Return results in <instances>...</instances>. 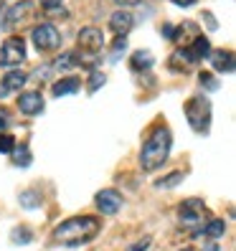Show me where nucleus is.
I'll return each instance as SVG.
<instances>
[{
  "label": "nucleus",
  "instance_id": "obj_14",
  "mask_svg": "<svg viewBox=\"0 0 236 251\" xmlns=\"http://www.w3.org/2000/svg\"><path fill=\"white\" fill-rule=\"evenodd\" d=\"M79 86H81L79 76H66V79H61V81H56L51 92H53L56 97H66V94H77Z\"/></svg>",
  "mask_w": 236,
  "mask_h": 251
},
{
  "label": "nucleus",
  "instance_id": "obj_24",
  "mask_svg": "<svg viewBox=\"0 0 236 251\" xmlns=\"http://www.w3.org/2000/svg\"><path fill=\"white\" fill-rule=\"evenodd\" d=\"M125 46H127V38H125V36H117L114 46H112V61H117V58H120V53L125 51Z\"/></svg>",
  "mask_w": 236,
  "mask_h": 251
},
{
  "label": "nucleus",
  "instance_id": "obj_23",
  "mask_svg": "<svg viewBox=\"0 0 236 251\" xmlns=\"http://www.w3.org/2000/svg\"><path fill=\"white\" fill-rule=\"evenodd\" d=\"M105 81H107V76L102 71H92V76H89V92H97Z\"/></svg>",
  "mask_w": 236,
  "mask_h": 251
},
{
  "label": "nucleus",
  "instance_id": "obj_27",
  "mask_svg": "<svg viewBox=\"0 0 236 251\" xmlns=\"http://www.w3.org/2000/svg\"><path fill=\"white\" fill-rule=\"evenodd\" d=\"M201 84H203V86H209V89H216V86H218V84H216V79L211 76V74H206V71L201 74Z\"/></svg>",
  "mask_w": 236,
  "mask_h": 251
},
{
  "label": "nucleus",
  "instance_id": "obj_4",
  "mask_svg": "<svg viewBox=\"0 0 236 251\" xmlns=\"http://www.w3.org/2000/svg\"><path fill=\"white\" fill-rule=\"evenodd\" d=\"M26 61V41L13 36L3 43L0 49V66L3 69H13V66H21Z\"/></svg>",
  "mask_w": 236,
  "mask_h": 251
},
{
  "label": "nucleus",
  "instance_id": "obj_9",
  "mask_svg": "<svg viewBox=\"0 0 236 251\" xmlns=\"http://www.w3.org/2000/svg\"><path fill=\"white\" fill-rule=\"evenodd\" d=\"M18 109H21L23 114H28V117L41 114V112H43V97H41L38 92H26V94H21V97H18Z\"/></svg>",
  "mask_w": 236,
  "mask_h": 251
},
{
  "label": "nucleus",
  "instance_id": "obj_26",
  "mask_svg": "<svg viewBox=\"0 0 236 251\" xmlns=\"http://www.w3.org/2000/svg\"><path fill=\"white\" fill-rule=\"evenodd\" d=\"M21 203L26 205V208H33V205H41V198L36 193H23L21 196Z\"/></svg>",
  "mask_w": 236,
  "mask_h": 251
},
{
  "label": "nucleus",
  "instance_id": "obj_29",
  "mask_svg": "<svg viewBox=\"0 0 236 251\" xmlns=\"http://www.w3.org/2000/svg\"><path fill=\"white\" fill-rule=\"evenodd\" d=\"M147 246H150V239H142V241H137L135 246H130L127 251H147Z\"/></svg>",
  "mask_w": 236,
  "mask_h": 251
},
{
  "label": "nucleus",
  "instance_id": "obj_12",
  "mask_svg": "<svg viewBox=\"0 0 236 251\" xmlns=\"http://www.w3.org/2000/svg\"><path fill=\"white\" fill-rule=\"evenodd\" d=\"M31 10H33V3H31V0H23V3L13 5V8H10V13L5 16V21H3V25H5V28H13L18 21H23Z\"/></svg>",
  "mask_w": 236,
  "mask_h": 251
},
{
  "label": "nucleus",
  "instance_id": "obj_6",
  "mask_svg": "<svg viewBox=\"0 0 236 251\" xmlns=\"http://www.w3.org/2000/svg\"><path fill=\"white\" fill-rule=\"evenodd\" d=\"M178 218H181V224L183 226H198L203 224V218H206V205L201 198H188L181 203V208H178Z\"/></svg>",
  "mask_w": 236,
  "mask_h": 251
},
{
  "label": "nucleus",
  "instance_id": "obj_11",
  "mask_svg": "<svg viewBox=\"0 0 236 251\" xmlns=\"http://www.w3.org/2000/svg\"><path fill=\"white\" fill-rule=\"evenodd\" d=\"M211 53V43H209V38L206 36H196L193 38V43L185 49V56L190 58V61H198V58H206Z\"/></svg>",
  "mask_w": 236,
  "mask_h": 251
},
{
  "label": "nucleus",
  "instance_id": "obj_19",
  "mask_svg": "<svg viewBox=\"0 0 236 251\" xmlns=\"http://www.w3.org/2000/svg\"><path fill=\"white\" fill-rule=\"evenodd\" d=\"M203 233L209 236V239H218V236H224L226 233V224L224 221H209V224H206V228H203Z\"/></svg>",
  "mask_w": 236,
  "mask_h": 251
},
{
  "label": "nucleus",
  "instance_id": "obj_1",
  "mask_svg": "<svg viewBox=\"0 0 236 251\" xmlns=\"http://www.w3.org/2000/svg\"><path fill=\"white\" fill-rule=\"evenodd\" d=\"M99 233V218L94 216H74L69 221H64L61 226H56L53 231V241L64 244V246H79L92 241Z\"/></svg>",
  "mask_w": 236,
  "mask_h": 251
},
{
  "label": "nucleus",
  "instance_id": "obj_13",
  "mask_svg": "<svg viewBox=\"0 0 236 251\" xmlns=\"http://www.w3.org/2000/svg\"><path fill=\"white\" fill-rule=\"evenodd\" d=\"M209 56H211V64L216 71H221V74L234 71V53L231 51H211Z\"/></svg>",
  "mask_w": 236,
  "mask_h": 251
},
{
  "label": "nucleus",
  "instance_id": "obj_31",
  "mask_svg": "<svg viewBox=\"0 0 236 251\" xmlns=\"http://www.w3.org/2000/svg\"><path fill=\"white\" fill-rule=\"evenodd\" d=\"M175 5H181V8H188V5H193V3H198V0H173Z\"/></svg>",
  "mask_w": 236,
  "mask_h": 251
},
{
  "label": "nucleus",
  "instance_id": "obj_5",
  "mask_svg": "<svg viewBox=\"0 0 236 251\" xmlns=\"http://www.w3.org/2000/svg\"><path fill=\"white\" fill-rule=\"evenodd\" d=\"M31 38H33V46H36L38 51H56L58 46H61V33H58L56 25H51V23L36 25L33 33H31Z\"/></svg>",
  "mask_w": 236,
  "mask_h": 251
},
{
  "label": "nucleus",
  "instance_id": "obj_32",
  "mask_svg": "<svg viewBox=\"0 0 236 251\" xmlns=\"http://www.w3.org/2000/svg\"><path fill=\"white\" fill-rule=\"evenodd\" d=\"M163 36L165 38H173V25H168V23L163 25Z\"/></svg>",
  "mask_w": 236,
  "mask_h": 251
},
{
  "label": "nucleus",
  "instance_id": "obj_7",
  "mask_svg": "<svg viewBox=\"0 0 236 251\" xmlns=\"http://www.w3.org/2000/svg\"><path fill=\"white\" fill-rule=\"evenodd\" d=\"M77 41H79V49L89 56H99L102 46H105V36H102V31H97V28H81Z\"/></svg>",
  "mask_w": 236,
  "mask_h": 251
},
{
  "label": "nucleus",
  "instance_id": "obj_10",
  "mask_svg": "<svg viewBox=\"0 0 236 251\" xmlns=\"http://www.w3.org/2000/svg\"><path fill=\"white\" fill-rule=\"evenodd\" d=\"M132 23H135L132 21V13H127V10H117V13H112V18H109V28L117 36H127Z\"/></svg>",
  "mask_w": 236,
  "mask_h": 251
},
{
  "label": "nucleus",
  "instance_id": "obj_17",
  "mask_svg": "<svg viewBox=\"0 0 236 251\" xmlns=\"http://www.w3.org/2000/svg\"><path fill=\"white\" fill-rule=\"evenodd\" d=\"M155 64V58L150 51H137V53H132V69L140 71V69H150Z\"/></svg>",
  "mask_w": 236,
  "mask_h": 251
},
{
  "label": "nucleus",
  "instance_id": "obj_35",
  "mask_svg": "<svg viewBox=\"0 0 236 251\" xmlns=\"http://www.w3.org/2000/svg\"><path fill=\"white\" fill-rule=\"evenodd\" d=\"M181 251H193V249H181Z\"/></svg>",
  "mask_w": 236,
  "mask_h": 251
},
{
  "label": "nucleus",
  "instance_id": "obj_30",
  "mask_svg": "<svg viewBox=\"0 0 236 251\" xmlns=\"http://www.w3.org/2000/svg\"><path fill=\"white\" fill-rule=\"evenodd\" d=\"M61 3H64V0H41V5L46 8V10H53V8H58Z\"/></svg>",
  "mask_w": 236,
  "mask_h": 251
},
{
  "label": "nucleus",
  "instance_id": "obj_20",
  "mask_svg": "<svg viewBox=\"0 0 236 251\" xmlns=\"http://www.w3.org/2000/svg\"><path fill=\"white\" fill-rule=\"evenodd\" d=\"M71 66H79L77 64V53H64L61 58H56V61H53V69L56 71H69Z\"/></svg>",
  "mask_w": 236,
  "mask_h": 251
},
{
  "label": "nucleus",
  "instance_id": "obj_33",
  "mask_svg": "<svg viewBox=\"0 0 236 251\" xmlns=\"http://www.w3.org/2000/svg\"><path fill=\"white\" fill-rule=\"evenodd\" d=\"M114 3H120V5H137L140 0H114Z\"/></svg>",
  "mask_w": 236,
  "mask_h": 251
},
{
  "label": "nucleus",
  "instance_id": "obj_25",
  "mask_svg": "<svg viewBox=\"0 0 236 251\" xmlns=\"http://www.w3.org/2000/svg\"><path fill=\"white\" fill-rule=\"evenodd\" d=\"M13 241H16V244H28V241H31V231H28V228H16V231H13Z\"/></svg>",
  "mask_w": 236,
  "mask_h": 251
},
{
  "label": "nucleus",
  "instance_id": "obj_36",
  "mask_svg": "<svg viewBox=\"0 0 236 251\" xmlns=\"http://www.w3.org/2000/svg\"><path fill=\"white\" fill-rule=\"evenodd\" d=\"M0 10H3V0H0Z\"/></svg>",
  "mask_w": 236,
  "mask_h": 251
},
{
  "label": "nucleus",
  "instance_id": "obj_15",
  "mask_svg": "<svg viewBox=\"0 0 236 251\" xmlns=\"http://www.w3.org/2000/svg\"><path fill=\"white\" fill-rule=\"evenodd\" d=\"M26 74L23 71H10V74H5V76H3V84H0V89H3V92H18L21 89V86L26 84Z\"/></svg>",
  "mask_w": 236,
  "mask_h": 251
},
{
  "label": "nucleus",
  "instance_id": "obj_3",
  "mask_svg": "<svg viewBox=\"0 0 236 251\" xmlns=\"http://www.w3.org/2000/svg\"><path fill=\"white\" fill-rule=\"evenodd\" d=\"M185 120H188L190 127H193V132L206 135V132H209V125H211V101L203 94L188 99L185 101Z\"/></svg>",
  "mask_w": 236,
  "mask_h": 251
},
{
  "label": "nucleus",
  "instance_id": "obj_8",
  "mask_svg": "<svg viewBox=\"0 0 236 251\" xmlns=\"http://www.w3.org/2000/svg\"><path fill=\"white\" fill-rule=\"evenodd\" d=\"M97 208L107 216H114L122 208V196L117 190H102V193H97Z\"/></svg>",
  "mask_w": 236,
  "mask_h": 251
},
{
  "label": "nucleus",
  "instance_id": "obj_22",
  "mask_svg": "<svg viewBox=\"0 0 236 251\" xmlns=\"http://www.w3.org/2000/svg\"><path fill=\"white\" fill-rule=\"evenodd\" d=\"M181 180H183V173H170L168 178L157 180V183H155V188H173V185H178Z\"/></svg>",
  "mask_w": 236,
  "mask_h": 251
},
{
  "label": "nucleus",
  "instance_id": "obj_34",
  "mask_svg": "<svg viewBox=\"0 0 236 251\" xmlns=\"http://www.w3.org/2000/svg\"><path fill=\"white\" fill-rule=\"evenodd\" d=\"M203 251H216V246H213V244H209V246H206Z\"/></svg>",
  "mask_w": 236,
  "mask_h": 251
},
{
  "label": "nucleus",
  "instance_id": "obj_18",
  "mask_svg": "<svg viewBox=\"0 0 236 251\" xmlns=\"http://www.w3.org/2000/svg\"><path fill=\"white\" fill-rule=\"evenodd\" d=\"M13 162H16L18 168H28V165H31V150H28L26 145L13 147Z\"/></svg>",
  "mask_w": 236,
  "mask_h": 251
},
{
  "label": "nucleus",
  "instance_id": "obj_28",
  "mask_svg": "<svg viewBox=\"0 0 236 251\" xmlns=\"http://www.w3.org/2000/svg\"><path fill=\"white\" fill-rule=\"evenodd\" d=\"M8 125H10V112L8 109H0V132H5Z\"/></svg>",
  "mask_w": 236,
  "mask_h": 251
},
{
  "label": "nucleus",
  "instance_id": "obj_16",
  "mask_svg": "<svg viewBox=\"0 0 236 251\" xmlns=\"http://www.w3.org/2000/svg\"><path fill=\"white\" fill-rule=\"evenodd\" d=\"M173 38L170 41H188V38H196V33H198V25L196 23H190V21H185L183 25H178V28H173Z\"/></svg>",
  "mask_w": 236,
  "mask_h": 251
},
{
  "label": "nucleus",
  "instance_id": "obj_21",
  "mask_svg": "<svg viewBox=\"0 0 236 251\" xmlns=\"http://www.w3.org/2000/svg\"><path fill=\"white\" fill-rule=\"evenodd\" d=\"M13 147H16V137L5 135V132H0V152L8 155V152H13Z\"/></svg>",
  "mask_w": 236,
  "mask_h": 251
},
{
  "label": "nucleus",
  "instance_id": "obj_2",
  "mask_svg": "<svg viewBox=\"0 0 236 251\" xmlns=\"http://www.w3.org/2000/svg\"><path fill=\"white\" fill-rule=\"evenodd\" d=\"M168 152H170V132L165 127H157L142 145V152H140L142 168L145 170H157L168 160Z\"/></svg>",
  "mask_w": 236,
  "mask_h": 251
}]
</instances>
